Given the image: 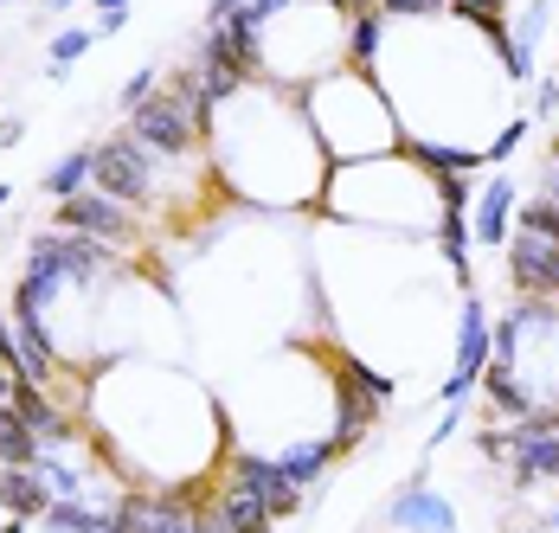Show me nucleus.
I'll list each match as a JSON object with an SVG mask.
<instances>
[{
  "label": "nucleus",
  "mask_w": 559,
  "mask_h": 533,
  "mask_svg": "<svg viewBox=\"0 0 559 533\" xmlns=\"http://www.w3.org/2000/svg\"><path fill=\"white\" fill-rule=\"evenodd\" d=\"M483 367H489V303L469 289L463 309H456V367H450V379L438 386V399H444V405H469L476 386H483Z\"/></svg>",
  "instance_id": "nucleus-8"
},
{
  "label": "nucleus",
  "mask_w": 559,
  "mask_h": 533,
  "mask_svg": "<svg viewBox=\"0 0 559 533\" xmlns=\"http://www.w3.org/2000/svg\"><path fill=\"white\" fill-rule=\"evenodd\" d=\"M33 457H39V443H33L26 418H20L13 405H0V470H26Z\"/></svg>",
  "instance_id": "nucleus-20"
},
{
  "label": "nucleus",
  "mask_w": 559,
  "mask_h": 533,
  "mask_svg": "<svg viewBox=\"0 0 559 533\" xmlns=\"http://www.w3.org/2000/svg\"><path fill=\"white\" fill-rule=\"evenodd\" d=\"M116 533H225L213 514V488H122L116 495Z\"/></svg>",
  "instance_id": "nucleus-5"
},
{
  "label": "nucleus",
  "mask_w": 559,
  "mask_h": 533,
  "mask_svg": "<svg viewBox=\"0 0 559 533\" xmlns=\"http://www.w3.org/2000/svg\"><path fill=\"white\" fill-rule=\"evenodd\" d=\"M502 463L514 488H547L559 482V412H534L502 425Z\"/></svg>",
  "instance_id": "nucleus-7"
},
{
  "label": "nucleus",
  "mask_w": 559,
  "mask_h": 533,
  "mask_svg": "<svg viewBox=\"0 0 559 533\" xmlns=\"http://www.w3.org/2000/svg\"><path fill=\"white\" fill-rule=\"evenodd\" d=\"M547 161H559V135H554V142H547Z\"/></svg>",
  "instance_id": "nucleus-35"
},
{
  "label": "nucleus",
  "mask_w": 559,
  "mask_h": 533,
  "mask_svg": "<svg viewBox=\"0 0 559 533\" xmlns=\"http://www.w3.org/2000/svg\"><path fill=\"white\" fill-rule=\"evenodd\" d=\"M456 430H463V405H444V425H438L431 437H425V457H431V450H444V443L456 437Z\"/></svg>",
  "instance_id": "nucleus-26"
},
{
  "label": "nucleus",
  "mask_w": 559,
  "mask_h": 533,
  "mask_svg": "<svg viewBox=\"0 0 559 533\" xmlns=\"http://www.w3.org/2000/svg\"><path fill=\"white\" fill-rule=\"evenodd\" d=\"M0 514L7 521H39L46 514V488L33 482V470H0Z\"/></svg>",
  "instance_id": "nucleus-18"
},
{
  "label": "nucleus",
  "mask_w": 559,
  "mask_h": 533,
  "mask_svg": "<svg viewBox=\"0 0 559 533\" xmlns=\"http://www.w3.org/2000/svg\"><path fill=\"white\" fill-rule=\"evenodd\" d=\"M386 528L392 533H456V508H450L444 495L431 488V476L418 470V476L386 501Z\"/></svg>",
  "instance_id": "nucleus-12"
},
{
  "label": "nucleus",
  "mask_w": 559,
  "mask_h": 533,
  "mask_svg": "<svg viewBox=\"0 0 559 533\" xmlns=\"http://www.w3.org/2000/svg\"><path fill=\"white\" fill-rule=\"evenodd\" d=\"M380 46H386V13H373V7H354V13H347V64L373 71Z\"/></svg>",
  "instance_id": "nucleus-17"
},
{
  "label": "nucleus",
  "mask_w": 559,
  "mask_h": 533,
  "mask_svg": "<svg viewBox=\"0 0 559 533\" xmlns=\"http://www.w3.org/2000/svg\"><path fill=\"white\" fill-rule=\"evenodd\" d=\"M231 7H238V0H206V20H225Z\"/></svg>",
  "instance_id": "nucleus-32"
},
{
  "label": "nucleus",
  "mask_w": 559,
  "mask_h": 533,
  "mask_svg": "<svg viewBox=\"0 0 559 533\" xmlns=\"http://www.w3.org/2000/svg\"><path fill=\"white\" fill-rule=\"evenodd\" d=\"M206 155H213V180L225 193H238L264 213L316 206L329 187V155L302 116V97L283 84H264V78H245L231 97L213 104Z\"/></svg>",
  "instance_id": "nucleus-1"
},
{
  "label": "nucleus",
  "mask_w": 559,
  "mask_h": 533,
  "mask_svg": "<svg viewBox=\"0 0 559 533\" xmlns=\"http://www.w3.org/2000/svg\"><path fill=\"white\" fill-rule=\"evenodd\" d=\"M277 457V470L289 488H302L309 495V508L322 501V476H329V463H335V443L329 437H289L283 450H271Z\"/></svg>",
  "instance_id": "nucleus-15"
},
{
  "label": "nucleus",
  "mask_w": 559,
  "mask_h": 533,
  "mask_svg": "<svg viewBox=\"0 0 559 533\" xmlns=\"http://www.w3.org/2000/svg\"><path fill=\"white\" fill-rule=\"evenodd\" d=\"M129 26V13H97V26H91V39H116Z\"/></svg>",
  "instance_id": "nucleus-28"
},
{
  "label": "nucleus",
  "mask_w": 559,
  "mask_h": 533,
  "mask_svg": "<svg viewBox=\"0 0 559 533\" xmlns=\"http://www.w3.org/2000/svg\"><path fill=\"white\" fill-rule=\"evenodd\" d=\"M534 116H559V78H540L534 84Z\"/></svg>",
  "instance_id": "nucleus-27"
},
{
  "label": "nucleus",
  "mask_w": 559,
  "mask_h": 533,
  "mask_svg": "<svg viewBox=\"0 0 559 533\" xmlns=\"http://www.w3.org/2000/svg\"><path fill=\"white\" fill-rule=\"evenodd\" d=\"M489 360L508 367L527 412H559V303L521 296L508 316H489Z\"/></svg>",
  "instance_id": "nucleus-4"
},
{
  "label": "nucleus",
  "mask_w": 559,
  "mask_h": 533,
  "mask_svg": "<svg viewBox=\"0 0 559 533\" xmlns=\"http://www.w3.org/2000/svg\"><path fill=\"white\" fill-rule=\"evenodd\" d=\"M84 187H91V149H71L58 167H46V174H39V193H46V200H58V206H64V200H78Z\"/></svg>",
  "instance_id": "nucleus-19"
},
{
  "label": "nucleus",
  "mask_w": 559,
  "mask_h": 533,
  "mask_svg": "<svg viewBox=\"0 0 559 533\" xmlns=\"http://www.w3.org/2000/svg\"><path fill=\"white\" fill-rule=\"evenodd\" d=\"M58 232H84V238H97L110 251H135L142 245V213H129L122 200L97 193V187H84L78 200L58 206Z\"/></svg>",
  "instance_id": "nucleus-9"
},
{
  "label": "nucleus",
  "mask_w": 559,
  "mask_h": 533,
  "mask_svg": "<svg viewBox=\"0 0 559 533\" xmlns=\"http://www.w3.org/2000/svg\"><path fill=\"white\" fill-rule=\"evenodd\" d=\"M373 13H386V20H444V0H373Z\"/></svg>",
  "instance_id": "nucleus-24"
},
{
  "label": "nucleus",
  "mask_w": 559,
  "mask_h": 533,
  "mask_svg": "<svg viewBox=\"0 0 559 533\" xmlns=\"http://www.w3.org/2000/svg\"><path fill=\"white\" fill-rule=\"evenodd\" d=\"M155 91V64H142V71H129V84H122V109H135L142 97Z\"/></svg>",
  "instance_id": "nucleus-25"
},
{
  "label": "nucleus",
  "mask_w": 559,
  "mask_h": 533,
  "mask_svg": "<svg viewBox=\"0 0 559 533\" xmlns=\"http://www.w3.org/2000/svg\"><path fill=\"white\" fill-rule=\"evenodd\" d=\"M316 7H335V13H354V0H316Z\"/></svg>",
  "instance_id": "nucleus-34"
},
{
  "label": "nucleus",
  "mask_w": 559,
  "mask_h": 533,
  "mask_svg": "<svg viewBox=\"0 0 559 533\" xmlns=\"http://www.w3.org/2000/svg\"><path fill=\"white\" fill-rule=\"evenodd\" d=\"M13 386H20V379H13V367H0V405L13 399Z\"/></svg>",
  "instance_id": "nucleus-31"
},
{
  "label": "nucleus",
  "mask_w": 559,
  "mask_h": 533,
  "mask_svg": "<svg viewBox=\"0 0 559 533\" xmlns=\"http://www.w3.org/2000/svg\"><path fill=\"white\" fill-rule=\"evenodd\" d=\"M502 264H508V289H514V296L559 303V245H547V238H527V232H508Z\"/></svg>",
  "instance_id": "nucleus-11"
},
{
  "label": "nucleus",
  "mask_w": 559,
  "mask_h": 533,
  "mask_svg": "<svg viewBox=\"0 0 559 533\" xmlns=\"http://www.w3.org/2000/svg\"><path fill=\"white\" fill-rule=\"evenodd\" d=\"M7 200H13V187H7V180H0V206H7Z\"/></svg>",
  "instance_id": "nucleus-36"
},
{
  "label": "nucleus",
  "mask_w": 559,
  "mask_h": 533,
  "mask_svg": "<svg viewBox=\"0 0 559 533\" xmlns=\"http://www.w3.org/2000/svg\"><path fill=\"white\" fill-rule=\"evenodd\" d=\"M540 200H554L559 206V161H547V174H540Z\"/></svg>",
  "instance_id": "nucleus-29"
},
{
  "label": "nucleus",
  "mask_w": 559,
  "mask_h": 533,
  "mask_svg": "<svg viewBox=\"0 0 559 533\" xmlns=\"http://www.w3.org/2000/svg\"><path fill=\"white\" fill-rule=\"evenodd\" d=\"M91 46H97V39H91L84 26H58V33H52V84H58V78H64V71H71L84 52H91Z\"/></svg>",
  "instance_id": "nucleus-22"
},
{
  "label": "nucleus",
  "mask_w": 559,
  "mask_h": 533,
  "mask_svg": "<svg viewBox=\"0 0 559 533\" xmlns=\"http://www.w3.org/2000/svg\"><path fill=\"white\" fill-rule=\"evenodd\" d=\"M514 206H521L514 174H489V180H483V193H476V213H469V238H476V245H489V251H502L508 225H514Z\"/></svg>",
  "instance_id": "nucleus-14"
},
{
  "label": "nucleus",
  "mask_w": 559,
  "mask_h": 533,
  "mask_svg": "<svg viewBox=\"0 0 559 533\" xmlns=\"http://www.w3.org/2000/svg\"><path fill=\"white\" fill-rule=\"evenodd\" d=\"M521 142H527V116H508L502 129H496V135L483 142V155H489V161H508L514 149H521Z\"/></svg>",
  "instance_id": "nucleus-23"
},
{
  "label": "nucleus",
  "mask_w": 559,
  "mask_h": 533,
  "mask_svg": "<svg viewBox=\"0 0 559 533\" xmlns=\"http://www.w3.org/2000/svg\"><path fill=\"white\" fill-rule=\"evenodd\" d=\"M91 187L122 200L129 213H162L168 193H162V161L148 155L129 129H116L104 142H91Z\"/></svg>",
  "instance_id": "nucleus-6"
},
{
  "label": "nucleus",
  "mask_w": 559,
  "mask_h": 533,
  "mask_svg": "<svg viewBox=\"0 0 559 533\" xmlns=\"http://www.w3.org/2000/svg\"><path fill=\"white\" fill-rule=\"evenodd\" d=\"M20 135H26V122H0V149H20Z\"/></svg>",
  "instance_id": "nucleus-30"
},
{
  "label": "nucleus",
  "mask_w": 559,
  "mask_h": 533,
  "mask_svg": "<svg viewBox=\"0 0 559 533\" xmlns=\"http://www.w3.org/2000/svg\"><path fill=\"white\" fill-rule=\"evenodd\" d=\"M316 213L360 225V232H412V238H425L444 206H438V174H425L399 149V155L329 167V187H322Z\"/></svg>",
  "instance_id": "nucleus-2"
},
{
  "label": "nucleus",
  "mask_w": 559,
  "mask_h": 533,
  "mask_svg": "<svg viewBox=\"0 0 559 533\" xmlns=\"http://www.w3.org/2000/svg\"><path fill=\"white\" fill-rule=\"evenodd\" d=\"M213 514L225 521V533H271L277 521H271V508L251 495V488H231V482L213 476Z\"/></svg>",
  "instance_id": "nucleus-16"
},
{
  "label": "nucleus",
  "mask_w": 559,
  "mask_h": 533,
  "mask_svg": "<svg viewBox=\"0 0 559 533\" xmlns=\"http://www.w3.org/2000/svg\"><path fill=\"white\" fill-rule=\"evenodd\" d=\"M219 482L251 488V495L271 508V521H289V514H302V508H309V495L283 482V470H277V457H271V450H245V443H238V450H225Z\"/></svg>",
  "instance_id": "nucleus-10"
},
{
  "label": "nucleus",
  "mask_w": 559,
  "mask_h": 533,
  "mask_svg": "<svg viewBox=\"0 0 559 533\" xmlns=\"http://www.w3.org/2000/svg\"><path fill=\"white\" fill-rule=\"evenodd\" d=\"M296 97H302V116H309V129H316L329 167L399 155V116H392V104H386V91H380L373 71L335 64V71H322L316 84H302Z\"/></svg>",
  "instance_id": "nucleus-3"
},
{
  "label": "nucleus",
  "mask_w": 559,
  "mask_h": 533,
  "mask_svg": "<svg viewBox=\"0 0 559 533\" xmlns=\"http://www.w3.org/2000/svg\"><path fill=\"white\" fill-rule=\"evenodd\" d=\"M514 232L559 245V206H554V200H540V193H534V200H521V206H514Z\"/></svg>",
  "instance_id": "nucleus-21"
},
{
  "label": "nucleus",
  "mask_w": 559,
  "mask_h": 533,
  "mask_svg": "<svg viewBox=\"0 0 559 533\" xmlns=\"http://www.w3.org/2000/svg\"><path fill=\"white\" fill-rule=\"evenodd\" d=\"M46 7H52V13H64V7H71V0H46Z\"/></svg>",
  "instance_id": "nucleus-37"
},
{
  "label": "nucleus",
  "mask_w": 559,
  "mask_h": 533,
  "mask_svg": "<svg viewBox=\"0 0 559 533\" xmlns=\"http://www.w3.org/2000/svg\"><path fill=\"white\" fill-rule=\"evenodd\" d=\"M7 405L26 418V430H33L39 450H78V418H71L64 405H52V392H39V386H13Z\"/></svg>",
  "instance_id": "nucleus-13"
},
{
  "label": "nucleus",
  "mask_w": 559,
  "mask_h": 533,
  "mask_svg": "<svg viewBox=\"0 0 559 533\" xmlns=\"http://www.w3.org/2000/svg\"><path fill=\"white\" fill-rule=\"evenodd\" d=\"M97 13H129V0H91Z\"/></svg>",
  "instance_id": "nucleus-33"
}]
</instances>
